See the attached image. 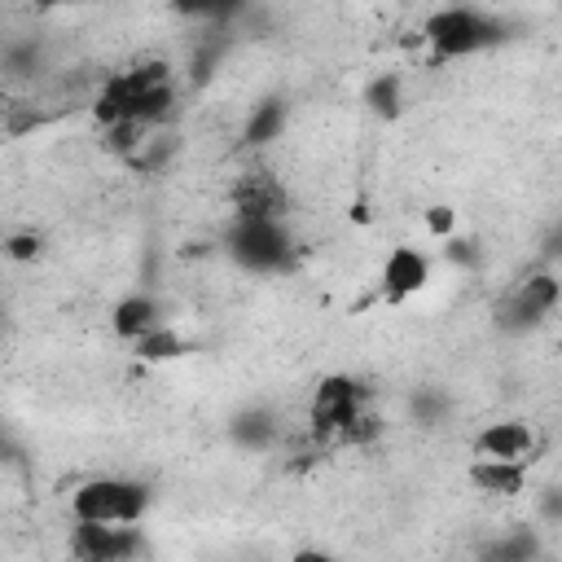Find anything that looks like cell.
Segmentation results:
<instances>
[{
  "mask_svg": "<svg viewBox=\"0 0 562 562\" xmlns=\"http://www.w3.org/2000/svg\"><path fill=\"white\" fill-rule=\"evenodd\" d=\"M172 110H176V88L167 62H141L133 71H120L115 79H105V88L92 101V115L101 120V128H115L128 120L159 128L172 120Z\"/></svg>",
  "mask_w": 562,
  "mask_h": 562,
  "instance_id": "obj_1",
  "label": "cell"
},
{
  "mask_svg": "<svg viewBox=\"0 0 562 562\" xmlns=\"http://www.w3.org/2000/svg\"><path fill=\"white\" fill-rule=\"evenodd\" d=\"M150 505V492L137 484V479H120V475H101V479H88L71 492V514L79 523H115V527H128V523H141Z\"/></svg>",
  "mask_w": 562,
  "mask_h": 562,
  "instance_id": "obj_2",
  "label": "cell"
},
{
  "mask_svg": "<svg viewBox=\"0 0 562 562\" xmlns=\"http://www.w3.org/2000/svg\"><path fill=\"white\" fill-rule=\"evenodd\" d=\"M497 23L479 10H439L426 18L422 27V40L435 49V58H466V53H479L497 40Z\"/></svg>",
  "mask_w": 562,
  "mask_h": 562,
  "instance_id": "obj_3",
  "label": "cell"
},
{
  "mask_svg": "<svg viewBox=\"0 0 562 562\" xmlns=\"http://www.w3.org/2000/svg\"><path fill=\"white\" fill-rule=\"evenodd\" d=\"M361 413H365V391L357 378L329 374L316 383V396H312V430L316 435H344Z\"/></svg>",
  "mask_w": 562,
  "mask_h": 562,
  "instance_id": "obj_4",
  "label": "cell"
},
{
  "mask_svg": "<svg viewBox=\"0 0 562 562\" xmlns=\"http://www.w3.org/2000/svg\"><path fill=\"white\" fill-rule=\"evenodd\" d=\"M71 562H133L141 549V536L133 527H115V523H79L66 536Z\"/></svg>",
  "mask_w": 562,
  "mask_h": 562,
  "instance_id": "obj_5",
  "label": "cell"
},
{
  "mask_svg": "<svg viewBox=\"0 0 562 562\" xmlns=\"http://www.w3.org/2000/svg\"><path fill=\"white\" fill-rule=\"evenodd\" d=\"M558 299H562V282H558L553 273H532V277H523V282L501 299L497 316H501L505 329H527V325H540V321L558 308Z\"/></svg>",
  "mask_w": 562,
  "mask_h": 562,
  "instance_id": "obj_6",
  "label": "cell"
},
{
  "mask_svg": "<svg viewBox=\"0 0 562 562\" xmlns=\"http://www.w3.org/2000/svg\"><path fill=\"white\" fill-rule=\"evenodd\" d=\"M229 247L234 255L247 264V268H282L286 255H290V242L282 234V220H238L234 234H229Z\"/></svg>",
  "mask_w": 562,
  "mask_h": 562,
  "instance_id": "obj_7",
  "label": "cell"
},
{
  "mask_svg": "<svg viewBox=\"0 0 562 562\" xmlns=\"http://www.w3.org/2000/svg\"><path fill=\"white\" fill-rule=\"evenodd\" d=\"M536 448H540V439L527 422H492L475 439V453L484 462H510V466H527L536 458Z\"/></svg>",
  "mask_w": 562,
  "mask_h": 562,
  "instance_id": "obj_8",
  "label": "cell"
},
{
  "mask_svg": "<svg viewBox=\"0 0 562 562\" xmlns=\"http://www.w3.org/2000/svg\"><path fill=\"white\" fill-rule=\"evenodd\" d=\"M234 211L238 220H282L286 215V189L282 180L264 176V172H251L234 185Z\"/></svg>",
  "mask_w": 562,
  "mask_h": 562,
  "instance_id": "obj_9",
  "label": "cell"
},
{
  "mask_svg": "<svg viewBox=\"0 0 562 562\" xmlns=\"http://www.w3.org/2000/svg\"><path fill=\"white\" fill-rule=\"evenodd\" d=\"M426 282H430V264H426L422 251L396 247V251L387 255V264H383V295H387V303H404V299L417 295Z\"/></svg>",
  "mask_w": 562,
  "mask_h": 562,
  "instance_id": "obj_10",
  "label": "cell"
},
{
  "mask_svg": "<svg viewBox=\"0 0 562 562\" xmlns=\"http://www.w3.org/2000/svg\"><path fill=\"white\" fill-rule=\"evenodd\" d=\"M110 329H115L120 339L141 344L146 334L163 329V312H159V303H154L150 295H133V299L115 303V312H110Z\"/></svg>",
  "mask_w": 562,
  "mask_h": 562,
  "instance_id": "obj_11",
  "label": "cell"
},
{
  "mask_svg": "<svg viewBox=\"0 0 562 562\" xmlns=\"http://www.w3.org/2000/svg\"><path fill=\"white\" fill-rule=\"evenodd\" d=\"M471 484L488 497H519L527 488V471L523 466H510V462H475L471 466Z\"/></svg>",
  "mask_w": 562,
  "mask_h": 562,
  "instance_id": "obj_12",
  "label": "cell"
},
{
  "mask_svg": "<svg viewBox=\"0 0 562 562\" xmlns=\"http://www.w3.org/2000/svg\"><path fill=\"white\" fill-rule=\"evenodd\" d=\"M282 128H286V105L264 101V105H255V115L247 124V146H268V141L282 137Z\"/></svg>",
  "mask_w": 562,
  "mask_h": 562,
  "instance_id": "obj_13",
  "label": "cell"
},
{
  "mask_svg": "<svg viewBox=\"0 0 562 562\" xmlns=\"http://www.w3.org/2000/svg\"><path fill=\"white\" fill-rule=\"evenodd\" d=\"M185 352V344H180V334L176 329H154V334H146V339L137 344V357L141 361H172V357H180Z\"/></svg>",
  "mask_w": 562,
  "mask_h": 562,
  "instance_id": "obj_14",
  "label": "cell"
},
{
  "mask_svg": "<svg viewBox=\"0 0 562 562\" xmlns=\"http://www.w3.org/2000/svg\"><path fill=\"white\" fill-rule=\"evenodd\" d=\"M378 435H383V417L365 409V413H361V417H357V422H352V426H348L339 439H344V444H352V448H370Z\"/></svg>",
  "mask_w": 562,
  "mask_h": 562,
  "instance_id": "obj_15",
  "label": "cell"
},
{
  "mask_svg": "<svg viewBox=\"0 0 562 562\" xmlns=\"http://www.w3.org/2000/svg\"><path fill=\"white\" fill-rule=\"evenodd\" d=\"M370 105L378 110V115H396V105H400V79H396V75L374 79V88H370Z\"/></svg>",
  "mask_w": 562,
  "mask_h": 562,
  "instance_id": "obj_16",
  "label": "cell"
},
{
  "mask_svg": "<svg viewBox=\"0 0 562 562\" xmlns=\"http://www.w3.org/2000/svg\"><path fill=\"white\" fill-rule=\"evenodd\" d=\"M273 422L264 417V413H251V417H242V426H238V439H247V444H268L273 439Z\"/></svg>",
  "mask_w": 562,
  "mask_h": 562,
  "instance_id": "obj_17",
  "label": "cell"
},
{
  "mask_svg": "<svg viewBox=\"0 0 562 562\" xmlns=\"http://www.w3.org/2000/svg\"><path fill=\"white\" fill-rule=\"evenodd\" d=\"M426 229L435 234V238H448L458 229V211H448V207H430L426 211Z\"/></svg>",
  "mask_w": 562,
  "mask_h": 562,
  "instance_id": "obj_18",
  "label": "cell"
},
{
  "mask_svg": "<svg viewBox=\"0 0 562 562\" xmlns=\"http://www.w3.org/2000/svg\"><path fill=\"white\" fill-rule=\"evenodd\" d=\"M5 251H10V260H36L40 255V238L36 234H14L5 242Z\"/></svg>",
  "mask_w": 562,
  "mask_h": 562,
  "instance_id": "obj_19",
  "label": "cell"
},
{
  "mask_svg": "<svg viewBox=\"0 0 562 562\" xmlns=\"http://www.w3.org/2000/svg\"><path fill=\"white\" fill-rule=\"evenodd\" d=\"M290 562H334L329 553H321V549H303V553H295Z\"/></svg>",
  "mask_w": 562,
  "mask_h": 562,
  "instance_id": "obj_20",
  "label": "cell"
}]
</instances>
